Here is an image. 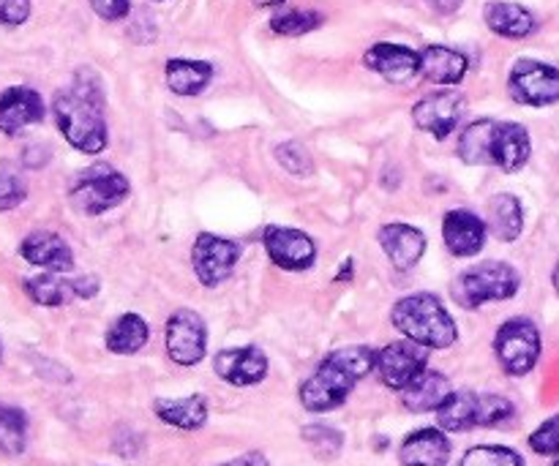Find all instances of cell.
Wrapping results in <instances>:
<instances>
[{
    "label": "cell",
    "instance_id": "3",
    "mask_svg": "<svg viewBox=\"0 0 559 466\" xmlns=\"http://www.w3.org/2000/svg\"><path fill=\"white\" fill-rule=\"evenodd\" d=\"M391 322L404 338L429 349H448L459 338L456 320L431 292H415L396 300L391 309Z\"/></svg>",
    "mask_w": 559,
    "mask_h": 466
},
{
    "label": "cell",
    "instance_id": "25",
    "mask_svg": "<svg viewBox=\"0 0 559 466\" xmlns=\"http://www.w3.org/2000/svg\"><path fill=\"white\" fill-rule=\"evenodd\" d=\"M213 63L207 60H191V58H173L164 65V80L175 96H200L207 85L213 82Z\"/></svg>",
    "mask_w": 559,
    "mask_h": 466
},
{
    "label": "cell",
    "instance_id": "12",
    "mask_svg": "<svg viewBox=\"0 0 559 466\" xmlns=\"http://www.w3.org/2000/svg\"><path fill=\"white\" fill-rule=\"evenodd\" d=\"M429 369V347L409 342H393L377 353V377L385 387L402 393L409 382Z\"/></svg>",
    "mask_w": 559,
    "mask_h": 466
},
{
    "label": "cell",
    "instance_id": "31",
    "mask_svg": "<svg viewBox=\"0 0 559 466\" xmlns=\"http://www.w3.org/2000/svg\"><path fill=\"white\" fill-rule=\"evenodd\" d=\"M27 445V415L22 409L0 404V453L20 456Z\"/></svg>",
    "mask_w": 559,
    "mask_h": 466
},
{
    "label": "cell",
    "instance_id": "34",
    "mask_svg": "<svg viewBox=\"0 0 559 466\" xmlns=\"http://www.w3.org/2000/svg\"><path fill=\"white\" fill-rule=\"evenodd\" d=\"M304 440L314 447V453L320 458L338 456V451H342V445H344V437L338 434L336 429H331V426H322V423L306 426Z\"/></svg>",
    "mask_w": 559,
    "mask_h": 466
},
{
    "label": "cell",
    "instance_id": "1",
    "mask_svg": "<svg viewBox=\"0 0 559 466\" xmlns=\"http://www.w3.org/2000/svg\"><path fill=\"white\" fill-rule=\"evenodd\" d=\"M52 115L60 134L74 151L98 156L109 145L107 93L102 76L93 69H80L52 98Z\"/></svg>",
    "mask_w": 559,
    "mask_h": 466
},
{
    "label": "cell",
    "instance_id": "13",
    "mask_svg": "<svg viewBox=\"0 0 559 466\" xmlns=\"http://www.w3.org/2000/svg\"><path fill=\"white\" fill-rule=\"evenodd\" d=\"M262 246H265L273 265L282 267V271L304 273L311 271L317 262V246L304 229L267 224L265 232H262Z\"/></svg>",
    "mask_w": 559,
    "mask_h": 466
},
{
    "label": "cell",
    "instance_id": "17",
    "mask_svg": "<svg viewBox=\"0 0 559 466\" xmlns=\"http://www.w3.org/2000/svg\"><path fill=\"white\" fill-rule=\"evenodd\" d=\"M377 243H380L382 254L388 256L399 273L413 271L426 254V235L418 227L404 222H391L377 232Z\"/></svg>",
    "mask_w": 559,
    "mask_h": 466
},
{
    "label": "cell",
    "instance_id": "4",
    "mask_svg": "<svg viewBox=\"0 0 559 466\" xmlns=\"http://www.w3.org/2000/svg\"><path fill=\"white\" fill-rule=\"evenodd\" d=\"M519 289H522V273L511 262L486 260L459 273L451 295L464 311H475L486 303L511 300Z\"/></svg>",
    "mask_w": 559,
    "mask_h": 466
},
{
    "label": "cell",
    "instance_id": "46",
    "mask_svg": "<svg viewBox=\"0 0 559 466\" xmlns=\"http://www.w3.org/2000/svg\"><path fill=\"white\" fill-rule=\"evenodd\" d=\"M158 3H162V0H158Z\"/></svg>",
    "mask_w": 559,
    "mask_h": 466
},
{
    "label": "cell",
    "instance_id": "18",
    "mask_svg": "<svg viewBox=\"0 0 559 466\" xmlns=\"http://www.w3.org/2000/svg\"><path fill=\"white\" fill-rule=\"evenodd\" d=\"M20 256L33 267H41L49 273H71L74 271V251L60 238L58 232L49 229H36L25 235L20 243Z\"/></svg>",
    "mask_w": 559,
    "mask_h": 466
},
{
    "label": "cell",
    "instance_id": "29",
    "mask_svg": "<svg viewBox=\"0 0 559 466\" xmlns=\"http://www.w3.org/2000/svg\"><path fill=\"white\" fill-rule=\"evenodd\" d=\"M147 338H151V327L134 311H126L118 320L109 325L107 336H104V344L112 355H136L140 349H145Z\"/></svg>",
    "mask_w": 559,
    "mask_h": 466
},
{
    "label": "cell",
    "instance_id": "37",
    "mask_svg": "<svg viewBox=\"0 0 559 466\" xmlns=\"http://www.w3.org/2000/svg\"><path fill=\"white\" fill-rule=\"evenodd\" d=\"M27 200V186L16 175H0V213L14 211Z\"/></svg>",
    "mask_w": 559,
    "mask_h": 466
},
{
    "label": "cell",
    "instance_id": "45",
    "mask_svg": "<svg viewBox=\"0 0 559 466\" xmlns=\"http://www.w3.org/2000/svg\"><path fill=\"white\" fill-rule=\"evenodd\" d=\"M555 466H559V462H557V464H555Z\"/></svg>",
    "mask_w": 559,
    "mask_h": 466
},
{
    "label": "cell",
    "instance_id": "6",
    "mask_svg": "<svg viewBox=\"0 0 559 466\" xmlns=\"http://www.w3.org/2000/svg\"><path fill=\"white\" fill-rule=\"evenodd\" d=\"M129 178L104 162H96L82 169V172H76L69 186L71 207L82 216H102V213L112 211L120 202L129 200Z\"/></svg>",
    "mask_w": 559,
    "mask_h": 466
},
{
    "label": "cell",
    "instance_id": "11",
    "mask_svg": "<svg viewBox=\"0 0 559 466\" xmlns=\"http://www.w3.org/2000/svg\"><path fill=\"white\" fill-rule=\"evenodd\" d=\"M164 338H167V355L173 363L178 366H197L202 363L207 353V327L197 311L178 309L167 320L164 327Z\"/></svg>",
    "mask_w": 559,
    "mask_h": 466
},
{
    "label": "cell",
    "instance_id": "19",
    "mask_svg": "<svg viewBox=\"0 0 559 466\" xmlns=\"http://www.w3.org/2000/svg\"><path fill=\"white\" fill-rule=\"evenodd\" d=\"M364 65L388 82H407L420 74V52L407 44L380 41L366 49Z\"/></svg>",
    "mask_w": 559,
    "mask_h": 466
},
{
    "label": "cell",
    "instance_id": "39",
    "mask_svg": "<svg viewBox=\"0 0 559 466\" xmlns=\"http://www.w3.org/2000/svg\"><path fill=\"white\" fill-rule=\"evenodd\" d=\"M87 3H91V9L107 22L123 20L131 11V0H87Z\"/></svg>",
    "mask_w": 559,
    "mask_h": 466
},
{
    "label": "cell",
    "instance_id": "35",
    "mask_svg": "<svg viewBox=\"0 0 559 466\" xmlns=\"http://www.w3.org/2000/svg\"><path fill=\"white\" fill-rule=\"evenodd\" d=\"M276 162L282 164L289 175H298V178L314 172V162H311L309 151H306L300 142H282V145L276 147Z\"/></svg>",
    "mask_w": 559,
    "mask_h": 466
},
{
    "label": "cell",
    "instance_id": "26",
    "mask_svg": "<svg viewBox=\"0 0 559 466\" xmlns=\"http://www.w3.org/2000/svg\"><path fill=\"white\" fill-rule=\"evenodd\" d=\"M153 413L162 423L180 431H200L207 423V402L205 396H183V398H156Z\"/></svg>",
    "mask_w": 559,
    "mask_h": 466
},
{
    "label": "cell",
    "instance_id": "10",
    "mask_svg": "<svg viewBox=\"0 0 559 466\" xmlns=\"http://www.w3.org/2000/svg\"><path fill=\"white\" fill-rule=\"evenodd\" d=\"M464 112H467V98L459 93L456 87H442V91L429 93L420 98L413 107V123L415 129L426 131L435 140H448L462 123Z\"/></svg>",
    "mask_w": 559,
    "mask_h": 466
},
{
    "label": "cell",
    "instance_id": "22",
    "mask_svg": "<svg viewBox=\"0 0 559 466\" xmlns=\"http://www.w3.org/2000/svg\"><path fill=\"white\" fill-rule=\"evenodd\" d=\"M404 466H445L451 462V440L442 429H418L399 447Z\"/></svg>",
    "mask_w": 559,
    "mask_h": 466
},
{
    "label": "cell",
    "instance_id": "43",
    "mask_svg": "<svg viewBox=\"0 0 559 466\" xmlns=\"http://www.w3.org/2000/svg\"><path fill=\"white\" fill-rule=\"evenodd\" d=\"M254 5H260V9H282L287 0H251Z\"/></svg>",
    "mask_w": 559,
    "mask_h": 466
},
{
    "label": "cell",
    "instance_id": "30",
    "mask_svg": "<svg viewBox=\"0 0 559 466\" xmlns=\"http://www.w3.org/2000/svg\"><path fill=\"white\" fill-rule=\"evenodd\" d=\"M63 273H38V276H31L22 282V289H25L27 298L36 306H44V309H60V306L71 303L76 298V287L69 278H60Z\"/></svg>",
    "mask_w": 559,
    "mask_h": 466
},
{
    "label": "cell",
    "instance_id": "21",
    "mask_svg": "<svg viewBox=\"0 0 559 466\" xmlns=\"http://www.w3.org/2000/svg\"><path fill=\"white\" fill-rule=\"evenodd\" d=\"M469 60L459 49L445 47V44H429L420 49V76L431 85L456 87L467 76Z\"/></svg>",
    "mask_w": 559,
    "mask_h": 466
},
{
    "label": "cell",
    "instance_id": "44",
    "mask_svg": "<svg viewBox=\"0 0 559 466\" xmlns=\"http://www.w3.org/2000/svg\"><path fill=\"white\" fill-rule=\"evenodd\" d=\"M551 282H555V289H557V295H559V265L555 267V273H551Z\"/></svg>",
    "mask_w": 559,
    "mask_h": 466
},
{
    "label": "cell",
    "instance_id": "16",
    "mask_svg": "<svg viewBox=\"0 0 559 466\" xmlns=\"http://www.w3.org/2000/svg\"><path fill=\"white\" fill-rule=\"evenodd\" d=\"M44 115H47L44 98L33 87L14 85L0 93V134L16 136L27 126L41 123Z\"/></svg>",
    "mask_w": 559,
    "mask_h": 466
},
{
    "label": "cell",
    "instance_id": "27",
    "mask_svg": "<svg viewBox=\"0 0 559 466\" xmlns=\"http://www.w3.org/2000/svg\"><path fill=\"white\" fill-rule=\"evenodd\" d=\"M486 224L500 243H513L524 229L522 200L513 194H495L486 202Z\"/></svg>",
    "mask_w": 559,
    "mask_h": 466
},
{
    "label": "cell",
    "instance_id": "38",
    "mask_svg": "<svg viewBox=\"0 0 559 466\" xmlns=\"http://www.w3.org/2000/svg\"><path fill=\"white\" fill-rule=\"evenodd\" d=\"M31 16V0H0V25L20 27Z\"/></svg>",
    "mask_w": 559,
    "mask_h": 466
},
{
    "label": "cell",
    "instance_id": "42",
    "mask_svg": "<svg viewBox=\"0 0 559 466\" xmlns=\"http://www.w3.org/2000/svg\"><path fill=\"white\" fill-rule=\"evenodd\" d=\"M426 5H429L431 11H437V14L451 16V14H456L459 9H462L464 0H426Z\"/></svg>",
    "mask_w": 559,
    "mask_h": 466
},
{
    "label": "cell",
    "instance_id": "14",
    "mask_svg": "<svg viewBox=\"0 0 559 466\" xmlns=\"http://www.w3.org/2000/svg\"><path fill=\"white\" fill-rule=\"evenodd\" d=\"M267 369H271L267 355L262 353L260 347H254V344L222 349V353L213 358V371H216V377L233 387L260 385L267 377Z\"/></svg>",
    "mask_w": 559,
    "mask_h": 466
},
{
    "label": "cell",
    "instance_id": "9",
    "mask_svg": "<svg viewBox=\"0 0 559 466\" xmlns=\"http://www.w3.org/2000/svg\"><path fill=\"white\" fill-rule=\"evenodd\" d=\"M508 93L524 107H551L559 101V69L535 58L516 60L508 76Z\"/></svg>",
    "mask_w": 559,
    "mask_h": 466
},
{
    "label": "cell",
    "instance_id": "28",
    "mask_svg": "<svg viewBox=\"0 0 559 466\" xmlns=\"http://www.w3.org/2000/svg\"><path fill=\"white\" fill-rule=\"evenodd\" d=\"M495 118H480L469 123L459 136L456 153L467 167H491V147H495Z\"/></svg>",
    "mask_w": 559,
    "mask_h": 466
},
{
    "label": "cell",
    "instance_id": "36",
    "mask_svg": "<svg viewBox=\"0 0 559 466\" xmlns=\"http://www.w3.org/2000/svg\"><path fill=\"white\" fill-rule=\"evenodd\" d=\"M530 447H533L538 456H559V415L544 420V423L530 434Z\"/></svg>",
    "mask_w": 559,
    "mask_h": 466
},
{
    "label": "cell",
    "instance_id": "5",
    "mask_svg": "<svg viewBox=\"0 0 559 466\" xmlns=\"http://www.w3.org/2000/svg\"><path fill=\"white\" fill-rule=\"evenodd\" d=\"M516 415L511 398L497 396V393H473V391H453L437 409V426L442 431H462L489 429L500 426Z\"/></svg>",
    "mask_w": 559,
    "mask_h": 466
},
{
    "label": "cell",
    "instance_id": "41",
    "mask_svg": "<svg viewBox=\"0 0 559 466\" xmlns=\"http://www.w3.org/2000/svg\"><path fill=\"white\" fill-rule=\"evenodd\" d=\"M216 466H271V462L265 458V453L251 451V453H243V456L233 458V462H224V464H216Z\"/></svg>",
    "mask_w": 559,
    "mask_h": 466
},
{
    "label": "cell",
    "instance_id": "8",
    "mask_svg": "<svg viewBox=\"0 0 559 466\" xmlns=\"http://www.w3.org/2000/svg\"><path fill=\"white\" fill-rule=\"evenodd\" d=\"M243 256V246L238 240L222 238L213 232H200L191 246V267L202 287L213 289L227 282Z\"/></svg>",
    "mask_w": 559,
    "mask_h": 466
},
{
    "label": "cell",
    "instance_id": "23",
    "mask_svg": "<svg viewBox=\"0 0 559 466\" xmlns=\"http://www.w3.org/2000/svg\"><path fill=\"white\" fill-rule=\"evenodd\" d=\"M484 22L491 33L502 38H527L538 31V20L530 9L524 5L511 3V0H489L484 5Z\"/></svg>",
    "mask_w": 559,
    "mask_h": 466
},
{
    "label": "cell",
    "instance_id": "20",
    "mask_svg": "<svg viewBox=\"0 0 559 466\" xmlns=\"http://www.w3.org/2000/svg\"><path fill=\"white\" fill-rule=\"evenodd\" d=\"M533 156V140L530 131L516 120H497L495 147H491V167H500L502 172H522Z\"/></svg>",
    "mask_w": 559,
    "mask_h": 466
},
{
    "label": "cell",
    "instance_id": "2",
    "mask_svg": "<svg viewBox=\"0 0 559 466\" xmlns=\"http://www.w3.org/2000/svg\"><path fill=\"white\" fill-rule=\"evenodd\" d=\"M377 369V349L366 344L333 349L322 358L314 374L300 385V404L309 413L322 415L342 407L364 377Z\"/></svg>",
    "mask_w": 559,
    "mask_h": 466
},
{
    "label": "cell",
    "instance_id": "15",
    "mask_svg": "<svg viewBox=\"0 0 559 466\" xmlns=\"http://www.w3.org/2000/svg\"><path fill=\"white\" fill-rule=\"evenodd\" d=\"M486 238H489V224H486V218L467 211V207L448 211L445 218H442V240H445V249L453 256H462V260L478 256L484 251Z\"/></svg>",
    "mask_w": 559,
    "mask_h": 466
},
{
    "label": "cell",
    "instance_id": "7",
    "mask_svg": "<svg viewBox=\"0 0 559 466\" xmlns=\"http://www.w3.org/2000/svg\"><path fill=\"white\" fill-rule=\"evenodd\" d=\"M495 355L508 377H527L538 366L540 333L527 316L502 322L495 336Z\"/></svg>",
    "mask_w": 559,
    "mask_h": 466
},
{
    "label": "cell",
    "instance_id": "24",
    "mask_svg": "<svg viewBox=\"0 0 559 466\" xmlns=\"http://www.w3.org/2000/svg\"><path fill=\"white\" fill-rule=\"evenodd\" d=\"M451 380H448L442 371L435 369H426L424 374L415 377L407 387L402 391V404L404 409L415 415H424V413H437L440 404L451 396Z\"/></svg>",
    "mask_w": 559,
    "mask_h": 466
},
{
    "label": "cell",
    "instance_id": "40",
    "mask_svg": "<svg viewBox=\"0 0 559 466\" xmlns=\"http://www.w3.org/2000/svg\"><path fill=\"white\" fill-rule=\"evenodd\" d=\"M74 287H76V298L87 300V298H96L102 284H98L96 276H80V278H74Z\"/></svg>",
    "mask_w": 559,
    "mask_h": 466
},
{
    "label": "cell",
    "instance_id": "32",
    "mask_svg": "<svg viewBox=\"0 0 559 466\" xmlns=\"http://www.w3.org/2000/svg\"><path fill=\"white\" fill-rule=\"evenodd\" d=\"M325 22V16L314 9H278L271 16V31L276 36H306V33L317 31Z\"/></svg>",
    "mask_w": 559,
    "mask_h": 466
},
{
    "label": "cell",
    "instance_id": "33",
    "mask_svg": "<svg viewBox=\"0 0 559 466\" xmlns=\"http://www.w3.org/2000/svg\"><path fill=\"white\" fill-rule=\"evenodd\" d=\"M459 466H524V458L511 447L478 445L464 453Z\"/></svg>",
    "mask_w": 559,
    "mask_h": 466
}]
</instances>
